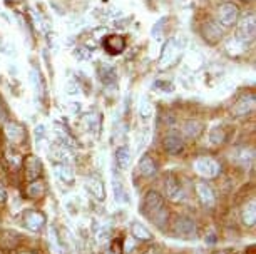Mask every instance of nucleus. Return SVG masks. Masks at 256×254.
<instances>
[{
	"mask_svg": "<svg viewBox=\"0 0 256 254\" xmlns=\"http://www.w3.org/2000/svg\"><path fill=\"white\" fill-rule=\"evenodd\" d=\"M194 167L196 171L200 172L202 177H206V179H211V177H216L220 172V164L216 162L214 159H211V157H198L196 162H194Z\"/></svg>",
	"mask_w": 256,
	"mask_h": 254,
	"instance_id": "f257e3e1",
	"label": "nucleus"
},
{
	"mask_svg": "<svg viewBox=\"0 0 256 254\" xmlns=\"http://www.w3.org/2000/svg\"><path fill=\"white\" fill-rule=\"evenodd\" d=\"M240 17V8L234 5V3H223V5L220 7L218 10V23H221V25L224 27H230L233 25V23H236V20H238Z\"/></svg>",
	"mask_w": 256,
	"mask_h": 254,
	"instance_id": "f03ea898",
	"label": "nucleus"
},
{
	"mask_svg": "<svg viewBox=\"0 0 256 254\" xmlns=\"http://www.w3.org/2000/svg\"><path fill=\"white\" fill-rule=\"evenodd\" d=\"M202 37H204L206 42H210V44H218L221 40V37H223V30H221L220 23L216 20L208 18V20L202 23Z\"/></svg>",
	"mask_w": 256,
	"mask_h": 254,
	"instance_id": "7ed1b4c3",
	"label": "nucleus"
},
{
	"mask_svg": "<svg viewBox=\"0 0 256 254\" xmlns=\"http://www.w3.org/2000/svg\"><path fill=\"white\" fill-rule=\"evenodd\" d=\"M162 144H164V149L172 156L181 154L182 149H184V142H182V139L180 137V134H176V132H169L168 136L164 137Z\"/></svg>",
	"mask_w": 256,
	"mask_h": 254,
	"instance_id": "20e7f679",
	"label": "nucleus"
},
{
	"mask_svg": "<svg viewBox=\"0 0 256 254\" xmlns=\"http://www.w3.org/2000/svg\"><path fill=\"white\" fill-rule=\"evenodd\" d=\"M253 35H254V15L251 13V15L244 17L243 20H240L238 35H236V39L246 42L248 39H253Z\"/></svg>",
	"mask_w": 256,
	"mask_h": 254,
	"instance_id": "39448f33",
	"label": "nucleus"
},
{
	"mask_svg": "<svg viewBox=\"0 0 256 254\" xmlns=\"http://www.w3.org/2000/svg\"><path fill=\"white\" fill-rule=\"evenodd\" d=\"M104 47L109 54L118 55L126 49V40H124V37H120V35H109L108 39L104 40Z\"/></svg>",
	"mask_w": 256,
	"mask_h": 254,
	"instance_id": "423d86ee",
	"label": "nucleus"
},
{
	"mask_svg": "<svg viewBox=\"0 0 256 254\" xmlns=\"http://www.w3.org/2000/svg\"><path fill=\"white\" fill-rule=\"evenodd\" d=\"M162 203H164V199L161 196L151 191V193H148L146 199H144V211H152V216H154L156 213H159V211H162Z\"/></svg>",
	"mask_w": 256,
	"mask_h": 254,
	"instance_id": "0eeeda50",
	"label": "nucleus"
},
{
	"mask_svg": "<svg viewBox=\"0 0 256 254\" xmlns=\"http://www.w3.org/2000/svg\"><path fill=\"white\" fill-rule=\"evenodd\" d=\"M196 194L198 198H200V201L204 206H211L212 203H214V194H212L211 188L208 186L204 181H200V183H196Z\"/></svg>",
	"mask_w": 256,
	"mask_h": 254,
	"instance_id": "6e6552de",
	"label": "nucleus"
},
{
	"mask_svg": "<svg viewBox=\"0 0 256 254\" xmlns=\"http://www.w3.org/2000/svg\"><path fill=\"white\" fill-rule=\"evenodd\" d=\"M254 109V95L251 94L248 97H243L238 100V104L234 105V114L236 116H246Z\"/></svg>",
	"mask_w": 256,
	"mask_h": 254,
	"instance_id": "1a4fd4ad",
	"label": "nucleus"
},
{
	"mask_svg": "<svg viewBox=\"0 0 256 254\" xmlns=\"http://www.w3.org/2000/svg\"><path fill=\"white\" fill-rule=\"evenodd\" d=\"M42 172V167H40V162H38L37 157H28L27 159V179L34 183Z\"/></svg>",
	"mask_w": 256,
	"mask_h": 254,
	"instance_id": "9d476101",
	"label": "nucleus"
},
{
	"mask_svg": "<svg viewBox=\"0 0 256 254\" xmlns=\"http://www.w3.org/2000/svg\"><path fill=\"white\" fill-rule=\"evenodd\" d=\"M166 194H168V198H171L174 201L181 198V186H180V181H178L174 176H171L169 181H166Z\"/></svg>",
	"mask_w": 256,
	"mask_h": 254,
	"instance_id": "9b49d317",
	"label": "nucleus"
},
{
	"mask_svg": "<svg viewBox=\"0 0 256 254\" xmlns=\"http://www.w3.org/2000/svg\"><path fill=\"white\" fill-rule=\"evenodd\" d=\"M176 231L182 236H194V223L191 219H178L176 221Z\"/></svg>",
	"mask_w": 256,
	"mask_h": 254,
	"instance_id": "f8f14e48",
	"label": "nucleus"
},
{
	"mask_svg": "<svg viewBox=\"0 0 256 254\" xmlns=\"http://www.w3.org/2000/svg\"><path fill=\"white\" fill-rule=\"evenodd\" d=\"M156 171H158L156 162L149 156H144L141 162H139V172H141L142 176H152V174H156Z\"/></svg>",
	"mask_w": 256,
	"mask_h": 254,
	"instance_id": "ddd939ff",
	"label": "nucleus"
},
{
	"mask_svg": "<svg viewBox=\"0 0 256 254\" xmlns=\"http://www.w3.org/2000/svg\"><path fill=\"white\" fill-rule=\"evenodd\" d=\"M116 162L120 169H126L131 162V154H129V149L128 147H119L118 152H116Z\"/></svg>",
	"mask_w": 256,
	"mask_h": 254,
	"instance_id": "4468645a",
	"label": "nucleus"
},
{
	"mask_svg": "<svg viewBox=\"0 0 256 254\" xmlns=\"http://www.w3.org/2000/svg\"><path fill=\"white\" fill-rule=\"evenodd\" d=\"M7 136L12 139L14 142H20L24 139V129L16 122L7 124Z\"/></svg>",
	"mask_w": 256,
	"mask_h": 254,
	"instance_id": "2eb2a0df",
	"label": "nucleus"
},
{
	"mask_svg": "<svg viewBox=\"0 0 256 254\" xmlns=\"http://www.w3.org/2000/svg\"><path fill=\"white\" fill-rule=\"evenodd\" d=\"M202 132V127H201V124L200 122H196V121H190V122H186V126H184V134H186V137H190V139H198L200 137V134Z\"/></svg>",
	"mask_w": 256,
	"mask_h": 254,
	"instance_id": "dca6fc26",
	"label": "nucleus"
},
{
	"mask_svg": "<svg viewBox=\"0 0 256 254\" xmlns=\"http://www.w3.org/2000/svg\"><path fill=\"white\" fill-rule=\"evenodd\" d=\"M99 77L104 84H112V80L116 79V72L112 67L109 65H100L99 69Z\"/></svg>",
	"mask_w": 256,
	"mask_h": 254,
	"instance_id": "f3484780",
	"label": "nucleus"
},
{
	"mask_svg": "<svg viewBox=\"0 0 256 254\" xmlns=\"http://www.w3.org/2000/svg\"><path fill=\"white\" fill-rule=\"evenodd\" d=\"M132 234L136 236L138 239H142V241H149L152 236H151V233L148 231L146 228L142 226V224H139V223H136V224H132Z\"/></svg>",
	"mask_w": 256,
	"mask_h": 254,
	"instance_id": "a211bd4d",
	"label": "nucleus"
},
{
	"mask_svg": "<svg viewBox=\"0 0 256 254\" xmlns=\"http://www.w3.org/2000/svg\"><path fill=\"white\" fill-rule=\"evenodd\" d=\"M243 221L244 224H248V226H253L254 224V204L253 203L243 211Z\"/></svg>",
	"mask_w": 256,
	"mask_h": 254,
	"instance_id": "6ab92c4d",
	"label": "nucleus"
},
{
	"mask_svg": "<svg viewBox=\"0 0 256 254\" xmlns=\"http://www.w3.org/2000/svg\"><path fill=\"white\" fill-rule=\"evenodd\" d=\"M210 139L214 144H218V142H223V139H224V134H223V131H221L220 127H216V129H212L211 131V136H210Z\"/></svg>",
	"mask_w": 256,
	"mask_h": 254,
	"instance_id": "aec40b11",
	"label": "nucleus"
},
{
	"mask_svg": "<svg viewBox=\"0 0 256 254\" xmlns=\"http://www.w3.org/2000/svg\"><path fill=\"white\" fill-rule=\"evenodd\" d=\"M28 193H34V196H42L44 194V186H42V183H37V181H34L30 189H28Z\"/></svg>",
	"mask_w": 256,
	"mask_h": 254,
	"instance_id": "412c9836",
	"label": "nucleus"
},
{
	"mask_svg": "<svg viewBox=\"0 0 256 254\" xmlns=\"http://www.w3.org/2000/svg\"><path fill=\"white\" fill-rule=\"evenodd\" d=\"M6 199H7V193H6V188H4V186L0 184V204H2V203H6Z\"/></svg>",
	"mask_w": 256,
	"mask_h": 254,
	"instance_id": "4be33fe9",
	"label": "nucleus"
},
{
	"mask_svg": "<svg viewBox=\"0 0 256 254\" xmlns=\"http://www.w3.org/2000/svg\"><path fill=\"white\" fill-rule=\"evenodd\" d=\"M22 254H34V253H22Z\"/></svg>",
	"mask_w": 256,
	"mask_h": 254,
	"instance_id": "5701e85b",
	"label": "nucleus"
}]
</instances>
